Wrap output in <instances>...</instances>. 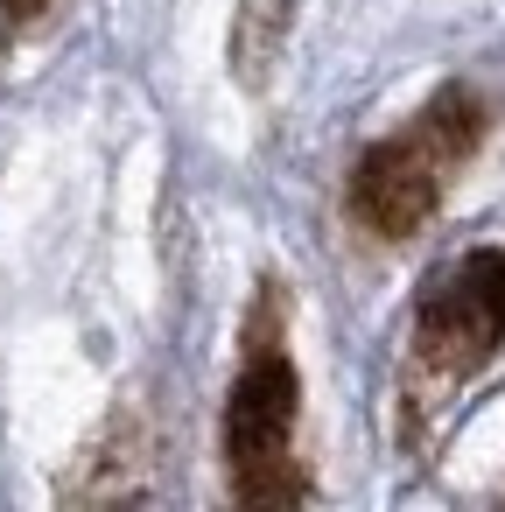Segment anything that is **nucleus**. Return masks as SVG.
Returning a JSON list of instances; mask_svg holds the SVG:
<instances>
[{"instance_id":"nucleus-1","label":"nucleus","mask_w":505,"mask_h":512,"mask_svg":"<svg viewBox=\"0 0 505 512\" xmlns=\"http://www.w3.org/2000/svg\"><path fill=\"white\" fill-rule=\"evenodd\" d=\"M295 358H288V295L260 281L246 309V358L225 393V491L239 505H302L309 477L295 463Z\"/></svg>"},{"instance_id":"nucleus-2","label":"nucleus","mask_w":505,"mask_h":512,"mask_svg":"<svg viewBox=\"0 0 505 512\" xmlns=\"http://www.w3.org/2000/svg\"><path fill=\"white\" fill-rule=\"evenodd\" d=\"M491 127V106L477 85H442L400 134L372 141L351 169V218L372 232V239H414L435 204L449 197L456 169L477 155Z\"/></svg>"},{"instance_id":"nucleus-3","label":"nucleus","mask_w":505,"mask_h":512,"mask_svg":"<svg viewBox=\"0 0 505 512\" xmlns=\"http://www.w3.org/2000/svg\"><path fill=\"white\" fill-rule=\"evenodd\" d=\"M505 344V246H477L463 260H442L414 295L407 330V372H400V414L407 435H421V414L463 393Z\"/></svg>"},{"instance_id":"nucleus-4","label":"nucleus","mask_w":505,"mask_h":512,"mask_svg":"<svg viewBox=\"0 0 505 512\" xmlns=\"http://www.w3.org/2000/svg\"><path fill=\"white\" fill-rule=\"evenodd\" d=\"M43 8H50V0H0V57H8V50L43 22Z\"/></svg>"}]
</instances>
